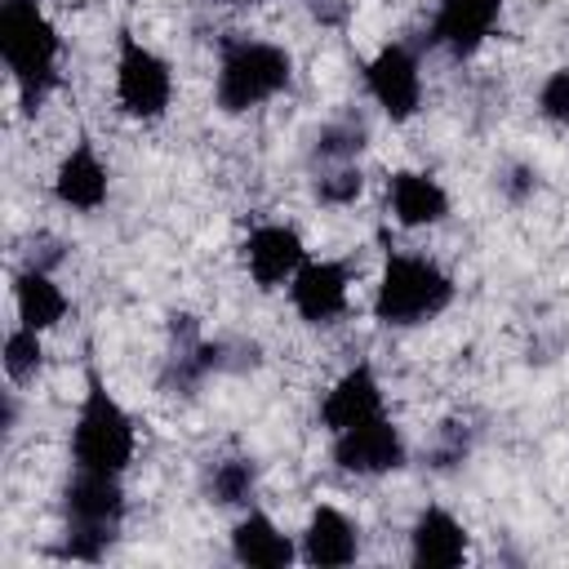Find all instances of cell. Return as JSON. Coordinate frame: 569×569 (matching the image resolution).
<instances>
[{"mask_svg":"<svg viewBox=\"0 0 569 569\" xmlns=\"http://www.w3.org/2000/svg\"><path fill=\"white\" fill-rule=\"evenodd\" d=\"M453 302V276L427 253H387L373 284V320L387 329H413L436 320Z\"/></svg>","mask_w":569,"mask_h":569,"instance_id":"obj_3","label":"cell"},{"mask_svg":"<svg viewBox=\"0 0 569 569\" xmlns=\"http://www.w3.org/2000/svg\"><path fill=\"white\" fill-rule=\"evenodd\" d=\"M467 525L445 507H422L409 529V560L418 569H453L467 560Z\"/></svg>","mask_w":569,"mask_h":569,"instance_id":"obj_15","label":"cell"},{"mask_svg":"<svg viewBox=\"0 0 569 569\" xmlns=\"http://www.w3.org/2000/svg\"><path fill=\"white\" fill-rule=\"evenodd\" d=\"M62 520H67L62 556H71V560H102L107 547L120 533V520H124L120 476L76 471L67 480V489H62Z\"/></svg>","mask_w":569,"mask_h":569,"instance_id":"obj_5","label":"cell"},{"mask_svg":"<svg viewBox=\"0 0 569 569\" xmlns=\"http://www.w3.org/2000/svg\"><path fill=\"white\" fill-rule=\"evenodd\" d=\"M431 458H436L440 467H453V462H462V458H467V431H458V422H445V431H440V445L431 449Z\"/></svg>","mask_w":569,"mask_h":569,"instance_id":"obj_24","label":"cell"},{"mask_svg":"<svg viewBox=\"0 0 569 569\" xmlns=\"http://www.w3.org/2000/svg\"><path fill=\"white\" fill-rule=\"evenodd\" d=\"M0 53L22 111H40V102L58 84L62 62V36L40 9V0H0Z\"/></svg>","mask_w":569,"mask_h":569,"instance_id":"obj_1","label":"cell"},{"mask_svg":"<svg viewBox=\"0 0 569 569\" xmlns=\"http://www.w3.org/2000/svg\"><path fill=\"white\" fill-rule=\"evenodd\" d=\"M44 365V333L40 329H27V325H13L9 338H4V378L13 387H27Z\"/></svg>","mask_w":569,"mask_h":569,"instance_id":"obj_20","label":"cell"},{"mask_svg":"<svg viewBox=\"0 0 569 569\" xmlns=\"http://www.w3.org/2000/svg\"><path fill=\"white\" fill-rule=\"evenodd\" d=\"M116 102L129 120H160L173 102V67L133 31L116 40Z\"/></svg>","mask_w":569,"mask_h":569,"instance_id":"obj_6","label":"cell"},{"mask_svg":"<svg viewBox=\"0 0 569 569\" xmlns=\"http://www.w3.org/2000/svg\"><path fill=\"white\" fill-rule=\"evenodd\" d=\"M204 489H209V502H218V507H249L253 493H258L253 458H222V462H213Z\"/></svg>","mask_w":569,"mask_h":569,"instance_id":"obj_19","label":"cell"},{"mask_svg":"<svg viewBox=\"0 0 569 569\" xmlns=\"http://www.w3.org/2000/svg\"><path fill=\"white\" fill-rule=\"evenodd\" d=\"M231 556L249 569H284L298 560V547L267 511H244L231 525Z\"/></svg>","mask_w":569,"mask_h":569,"instance_id":"obj_17","label":"cell"},{"mask_svg":"<svg viewBox=\"0 0 569 569\" xmlns=\"http://www.w3.org/2000/svg\"><path fill=\"white\" fill-rule=\"evenodd\" d=\"M298 556L307 565H320V569H333V565H351L360 556V525L338 511L333 502H320L307 525H302V547Z\"/></svg>","mask_w":569,"mask_h":569,"instance_id":"obj_16","label":"cell"},{"mask_svg":"<svg viewBox=\"0 0 569 569\" xmlns=\"http://www.w3.org/2000/svg\"><path fill=\"white\" fill-rule=\"evenodd\" d=\"M307 262V244L289 222H262L244 236V271L258 289H284Z\"/></svg>","mask_w":569,"mask_h":569,"instance_id":"obj_10","label":"cell"},{"mask_svg":"<svg viewBox=\"0 0 569 569\" xmlns=\"http://www.w3.org/2000/svg\"><path fill=\"white\" fill-rule=\"evenodd\" d=\"M329 458L347 476H391L405 467L409 445H405V431L387 413H373V418L338 431L329 445Z\"/></svg>","mask_w":569,"mask_h":569,"instance_id":"obj_7","label":"cell"},{"mask_svg":"<svg viewBox=\"0 0 569 569\" xmlns=\"http://www.w3.org/2000/svg\"><path fill=\"white\" fill-rule=\"evenodd\" d=\"M365 124L356 120H333L316 133V160H329V164H351L360 151H365Z\"/></svg>","mask_w":569,"mask_h":569,"instance_id":"obj_21","label":"cell"},{"mask_svg":"<svg viewBox=\"0 0 569 569\" xmlns=\"http://www.w3.org/2000/svg\"><path fill=\"white\" fill-rule=\"evenodd\" d=\"M293 84V53L276 40L253 36H227L218 49L213 71V102L227 116H244L271 98H280Z\"/></svg>","mask_w":569,"mask_h":569,"instance_id":"obj_2","label":"cell"},{"mask_svg":"<svg viewBox=\"0 0 569 569\" xmlns=\"http://www.w3.org/2000/svg\"><path fill=\"white\" fill-rule=\"evenodd\" d=\"M373 413H387L382 409V382H378L373 365L360 360L347 373H338V382L325 391V400H320V427L329 436H338V431H347V427H356V422H365Z\"/></svg>","mask_w":569,"mask_h":569,"instance_id":"obj_12","label":"cell"},{"mask_svg":"<svg viewBox=\"0 0 569 569\" xmlns=\"http://www.w3.org/2000/svg\"><path fill=\"white\" fill-rule=\"evenodd\" d=\"M538 116L569 129V67H556L538 89Z\"/></svg>","mask_w":569,"mask_h":569,"instance_id":"obj_23","label":"cell"},{"mask_svg":"<svg viewBox=\"0 0 569 569\" xmlns=\"http://www.w3.org/2000/svg\"><path fill=\"white\" fill-rule=\"evenodd\" d=\"M360 191H365V173L356 164H338V169H329V173L316 178L320 204H356Z\"/></svg>","mask_w":569,"mask_h":569,"instance_id":"obj_22","label":"cell"},{"mask_svg":"<svg viewBox=\"0 0 569 569\" xmlns=\"http://www.w3.org/2000/svg\"><path fill=\"white\" fill-rule=\"evenodd\" d=\"M227 4H267V0H227Z\"/></svg>","mask_w":569,"mask_h":569,"instance_id":"obj_26","label":"cell"},{"mask_svg":"<svg viewBox=\"0 0 569 569\" xmlns=\"http://www.w3.org/2000/svg\"><path fill=\"white\" fill-rule=\"evenodd\" d=\"M498 18H502V0H440L431 40L453 58H471L493 36Z\"/></svg>","mask_w":569,"mask_h":569,"instance_id":"obj_11","label":"cell"},{"mask_svg":"<svg viewBox=\"0 0 569 569\" xmlns=\"http://www.w3.org/2000/svg\"><path fill=\"white\" fill-rule=\"evenodd\" d=\"M289 302L302 325H333L351 307V271L333 258H311L289 280Z\"/></svg>","mask_w":569,"mask_h":569,"instance_id":"obj_9","label":"cell"},{"mask_svg":"<svg viewBox=\"0 0 569 569\" xmlns=\"http://www.w3.org/2000/svg\"><path fill=\"white\" fill-rule=\"evenodd\" d=\"M533 187H538V173H533L529 164H511V169H507V178H502L507 200H525Z\"/></svg>","mask_w":569,"mask_h":569,"instance_id":"obj_25","label":"cell"},{"mask_svg":"<svg viewBox=\"0 0 569 569\" xmlns=\"http://www.w3.org/2000/svg\"><path fill=\"white\" fill-rule=\"evenodd\" d=\"M107 191H111V169L102 164L93 142L80 138L53 169V196H58V204H67L76 213H93L107 204Z\"/></svg>","mask_w":569,"mask_h":569,"instance_id":"obj_13","label":"cell"},{"mask_svg":"<svg viewBox=\"0 0 569 569\" xmlns=\"http://www.w3.org/2000/svg\"><path fill=\"white\" fill-rule=\"evenodd\" d=\"M387 204H391V218L409 231L440 227L449 218V191L427 169H396L387 178Z\"/></svg>","mask_w":569,"mask_h":569,"instance_id":"obj_14","label":"cell"},{"mask_svg":"<svg viewBox=\"0 0 569 569\" xmlns=\"http://www.w3.org/2000/svg\"><path fill=\"white\" fill-rule=\"evenodd\" d=\"M13 311H18V325L49 333V329H58L67 320L71 298L62 293V284L44 267H22L13 276Z\"/></svg>","mask_w":569,"mask_h":569,"instance_id":"obj_18","label":"cell"},{"mask_svg":"<svg viewBox=\"0 0 569 569\" xmlns=\"http://www.w3.org/2000/svg\"><path fill=\"white\" fill-rule=\"evenodd\" d=\"M365 89L369 98L382 107V116L391 124H409L422 111V67L418 53L400 40L382 44L369 62H365Z\"/></svg>","mask_w":569,"mask_h":569,"instance_id":"obj_8","label":"cell"},{"mask_svg":"<svg viewBox=\"0 0 569 569\" xmlns=\"http://www.w3.org/2000/svg\"><path fill=\"white\" fill-rule=\"evenodd\" d=\"M138 449V431L129 409L107 391L102 373L89 365L84 369V400L76 409L71 427V462L76 471H102V476H124Z\"/></svg>","mask_w":569,"mask_h":569,"instance_id":"obj_4","label":"cell"}]
</instances>
